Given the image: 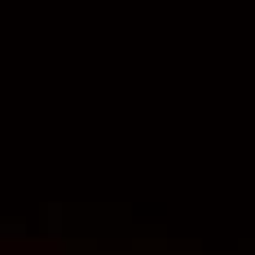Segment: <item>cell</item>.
Returning a JSON list of instances; mask_svg holds the SVG:
<instances>
[{"label":"cell","mask_w":255,"mask_h":255,"mask_svg":"<svg viewBox=\"0 0 255 255\" xmlns=\"http://www.w3.org/2000/svg\"><path fill=\"white\" fill-rule=\"evenodd\" d=\"M13 233L22 238V220H18V225H0V238H13Z\"/></svg>","instance_id":"1"}]
</instances>
